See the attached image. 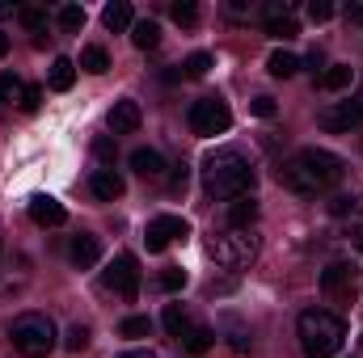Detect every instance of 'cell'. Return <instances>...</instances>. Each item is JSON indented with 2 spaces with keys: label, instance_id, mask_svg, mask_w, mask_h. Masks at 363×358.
<instances>
[{
  "label": "cell",
  "instance_id": "6da1fadb",
  "mask_svg": "<svg viewBox=\"0 0 363 358\" xmlns=\"http://www.w3.org/2000/svg\"><path fill=\"white\" fill-rule=\"evenodd\" d=\"M347 173L342 156L325 152V148H300L291 161H283L279 169V185L291 190V194H304V198H317V194H330Z\"/></svg>",
  "mask_w": 363,
  "mask_h": 358
},
{
  "label": "cell",
  "instance_id": "7a4b0ae2",
  "mask_svg": "<svg viewBox=\"0 0 363 358\" xmlns=\"http://www.w3.org/2000/svg\"><path fill=\"white\" fill-rule=\"evenodd\" d=\"M203 185L211 198H245L254 190V165L237 148H216L203 156Z\"/></svg>",
  "mask_w": 363,
  "mask_h": 358
},
{
  "label": "cell",
  "instance_id": "3957f363",
  "mask_svg": "<svg viewBox=\"0 0 363 358\" xmlns=\"http://www.w3.org/2000/svg\"><path fill=\"white\" fill-rule=\"evenodd\" d=\"M296 333H300L304 358H334L338 350H342V342H347V325H342V316H334V312H325V308H308V312H300Z\"/></svg>",
  "mask_w": 363,
  "mask_h": 358
},
{
  "label": "cell",
  "instance_id": "277c9868",
  "mask_svg": "<svg viewBox=\"0 0 363 358\" xmlns=\"http://www.w3.org/2000/svg\"><path fill=\"white\" fill-rule=\"evenodd\" d=\"M207 253H211L216 266L241 270L258 258V236H254L250 228H224V232H216V236L207 241Z\"/></svg>",
  "mask_w": 363,
  "mask_h": 358
},
{
  "label": "cell",
  "instance_id": "5b68a950",
  "mask_svg": "<svg viewBox=\"0 0 363 358\" xmlns=\"http://www.w3.org/2000/svg\"><path fill=\"white\" fill-rule=\"evenodd\" d=\"M13 346L26 358H47L55 350V325L43 312H21L13 321Z\"/></svg>",
  "mask_w": 363,
  "mask_h": 358
},
{
  "label": "cell",
  "instance_id": "8992f818",
  "mask_svg": "<svg viewBox=\"0 0 363 358\" xmlns=\"http://www.w3.org/2000/svg\"><path fill=\"white\" fill-rule=\"evenodd\" d=\"M321 295L330 304H355V295H359V266L355 262H330L321 270Z\"/></svg>",
  "mask_w": 363,
  "mask_h": 358
},
{
  "label": "cell",
  "instance_id": "52a82bcc",
  "mask_svg": "<svg viewBox=\"0 0 363 358\" xmlns=\"http://www.w3.org/2000/svg\"><path fill=\"white\" fill-rule=\"evenodd\" d=\"M233 127V110L220 97H203L190 105V131L194 135H224Z\"/></svg>",
  "mask_w": 363,
  "mask_h": 358
},
{
  "label": "cell",
  "instance_id": "ba28073f",
  "mask_svg": "<svg viewBox=\"0 0 363 358\" xmlns=\"http://www.w3.org/2000/svg\"><path fill=\"white\" fill-rule=\"evenodd\" d=\"M101 282H106V291H114L118 299H135L140 295V262L131 258V253H118L114 262H110V270L101 274Z\"/></svg>",
  "mask_w": 363,
  "mask_h": 358
},
{
  "label": "cell",
  "instance_id": "9c48e42d",
  "mask_svg": "<svg viewBox=\"0 0 363 358\" xmlns=\"http://www.w3.org/2000/svg\"><path fill=\"white\" fill-rule=\"evenodd\" d=\"M363 122V101L359 97H351V101H338V105H325L321 114H317V127L321 131H330V135H347L351 127H359Z\"/></svg>",
  "mask_w": 363,
  "mask_h": 358
},
{
  "label": "cell",
  "instance_id": "30bf717a",
  "mask_svg": "<svg viewBox=\"0 0 363 358\" xmlns=\"http://www.w3.org/2000/svg\"><path fill=\"white\" fill-rule=\"evenodd\" d=\"M178 236H190V224L182 219V215H157L152 224H148V253H161L169 241H178Z\"/></svg>",
  "mask_w": 363,
  "mask_h": 358
},
{
  "label": "cell",
  "instance_id": "8fae6325",
  "mask_svg": "<svg viewBox=\"0 0 363 358\" xmlns=\"http://www.w3.org/2000/svg\"><path fill=\"white\" fill-rule=\"evenodd\" d=\"M140 122H144L140 101H131V97L114 101V110H110V131H114V135H135V131H140Z\"/></svg>",
  "mask_w": 363,
  "mask_h": 358
},
{
  "label": "cell",
  "instance_id": "7c38bea8",
  "mask_svg": "<svg viewBox=\"0 0 363 358\" xmlns=\"http://www.w3.org/2000/svg\"><path fill=\"white\" fill-rule=\"evenodd\" d=\"M30 219H34L38 228H60V224L68 219V211H64V202H55L51 194H34V198H30Z\"/></svg>",
  "mask_w": 363,
  "mask_h": 358
},
{
  "label": "cell",
  "instance_id": "4fadbf2b",
  "mask_svg": "<svg viewBox=\"0 0 363 358\" xmlns=\"http://www.w3.org/2000/svg\"><path fill=\"white\" fill-rule=\"evenodd\" d=\"M68 258H72V266H77V270H93L97 262H101V241H97L93 232H81V236L72 241Z\"/></svg>",
  "mask_w": 363,
  "mask_h": 358
},
{
  "label": "cell",
  "instance_id": "5bb4252c",
  "mask_svg": "<svg viewBox=\"0 0 363 358\" xmlns=\"http://www.w3.org/2000/svg\"><path fill=\"white\" fill-rule=\"evenodd\" d=\"M89 190H93V198L114 202V198H123V194H127V181L118 178L114 169H97V173L89 178Z\"/></svg>",
  "mask_w": 363,
  "mask_h": 358
},
{
  "label": "cell",
  "instance_id": "9a60e30c",
  "mask_svg": "<svg viewBox=\"0 0 363 358\" xmlns=\"http://www.w3.org/2000/svg\"><path fill=\"white\" fill-rule=\"evenodd\" d=\"M131 169H135L140 178L157 181L161 173H165V156H161L157 148H135V152H131Z\"/></svg>",
  "mask_w": 363,
  "mask_h": 358
},
{
  "label": "cell",
  "instance_id": "2e32d148",
  "mask_svg": "<svg viewBox=\"0 0 363 358\" xmlns=\"http://www.w3.org/2000/svg\"><path fill=\"white\" fill-rule=\"evenodd\" d=\"M258 198L254 194H245V198H233V207H228V228H250L254 219H258Z\"/></svg>",
  "mask_w": 363,
  "mask_h": 358
},
{
  "label": "cell",
  "instance_id": "e0dca14e",
  "mask_svg": "<svg viewBox=\"0 0 363 358\" xmlns=\"http://www.w3.org/2000/svg\"><path fill=\"white\" fill-rule=\"evenodd\" d=\"M317 85L325 93H342L355 85V68H347V64H334V68H325L321 76H317Z\"/></svg>",
  "mask_w": 363,
  "mask_h": 358
},
{
  "label": "cell",
  "instance_id": "ac0fdd59",
  "mask_svg": "<svg viewBox=\"0 0 363 358\" xmlns=\"http://www.w3.org/2000/svg\"><path fill=\"white\" fill-rule=\"evenodd\" d=\"M47 85H51V89H55V93H68V89H72V85H77V64L60 55V59L51 64V72H47Z\"/></svg>",
  "mask_w": 363,
  "mask_h": 358
},
{
  "label": "cell",
  "instance_id": "d6986e66",
  "mask_svg": "<svg viewBox=\"0 0 363 358\" xmlns=\"http://www.w3.org/2000/svg\"><path fill=\"white\" fill-rule=\"evenodd\" d=\"M101 21H106V30H131L135 25V13H131V4L127 0H114V4H106V13H101Z\"/></svg>",
  "mask_w": 363,
  "mask_h": 358
},
{
  "label": "cell",
  "instance_id": "ffe728a7",
  "mask_svg": "<svg viewBox=\"0 0 363 358\" xmlns=\"http://www.w3.org/2000/svg\"><path fill=\"white\" fill-rule=\"evenodd\" d=\"M182 342H186V354H194V358H199V354H207V350L216 346V333H211L207 325H190Z\"/></svg>",
  "mask_w": 363,
  "mask_h": 358
},
{
  "label": "cell",
  "instance_id": "44dd1931",
  "mask_svg": "<svg viewBox=\"0 0 363 358\" xmlns=\"http://www.w3.org/2000/svg\"><path fill=\"white\" fill-rule=\"evenodd\" d=\"M330 215H338V219H347V215H363V194L359 190L334 194V198H330Z\"/></svg>",
  "mask_w": 363,
  "mask_h": 358
},
{
  "label": "cell",
  "instance_id": "7402d4cb",
  "mask_svg": "<svg viewBox=\"0 0 363 358\" xmlns=\"http://www.w3.org/2000/svg\"><path fill=\"white\" fill-rule=\"evenodd\" d=\"M267 34L279 38V42H287V38H296V34H300V25H296V17H291V13H271V17H267Z\"/></svg>",
  "mask_w": 363,
  "mask_h": 358
},
{
  "label": "cell",
  "instance_id": "603a6c76",
  "mask_svg": "<svg viewBox=\"0 0 363 358\" xmlns=\"http://www.w3.org/2000/svg\"><path fill=\"white\" fill-rule=\"evenodd\" d=\"M267 72L279 76V81H287V76H296V72H300V59H296L291 51H274L271 59H267Z\"/></svg>",
  "mask_w": 363,
  "mask_h": 358
},
{
  "label": "cell",
  "instance_id": "cb8c5ba5",
  "mask_svg": "<svg viewBox=\"0 0 363 358\" xmlns=\"http://www.w3.org/2000/svg\"><path fill=\"white\" fill-rule=\"evenodd\" d=\"M131 42H135L140 51H152V47L161 42V25H157V21H135V25H131Z\"/></svg>",
  "mask_w": 363,
  "mask_h": 358
},
{
  "label": "cell",
  "instance_id": "d4e9b609",
  "mask_svg": "<svg viewBox=\"0 0 363 358\" xmlns=\"http://www.w3.org/2000/svg\"><path fill=\"white\" fill-rule=\"evenodd\" d=\"M81 68L93 72V76L110 72V55H106V47H85V51H81Z\"/></svg>",
  "mask_w": 363,
  "mask_h": 358
},
{
  "label": "cell",
  "instance_id": "484cf974",
  "mask_svg": "<svg viewBox=\"0 0 363 358\" xmlns=\"http://www.w3.org/2000/svg\"><path fill=\"white\" fill-rule=\"evenodd\" d=\"M165 329H169L174 337H186V329H190V316L182 312V304H169V308H165Z\"/></svg>",
  "mask_w": 363,
  "mask_h": 358
},
{
  "label": "cell",
  "instance_id": "4316f807",
  "mask_svg": "<svg viewBox=\"0 0 363 358\" xmlns=\"http://www.w3.org/2000/svg\"><path fill=\"white\" fill-rule=\"evenodd\" d=\"M21 93H26V85H21L13 72H0V101H9V105L17 101V105H21Z\"/></svg>",
  "mask_w": 363,
  "mask_h": 358
},
{
  "label": "cell",
  "instance_id": "83f0119b",
  "mask_svg": "<svg viewBox=\"0 0 363 358\" xmlns=\"http://www.w3.org/2000/svg\"><path fill=\"white\" fill-rule=\"evenodd\" d=\"M17 17H21V25L26 30H47V8H34V4H26V8H17Z\"/></svg>",
  "mask_w": 363,
  "mask_h": 358
},
{
  "label": "cell",
  "instance_id": "f1b7e54d",
  "mask_svg": "<svg viewBox=\"0 0 363 358\" xmlns=\"http://www.w3.org/2000/svg\"><path fill=\"white\" fill-rule=\"evenodd\" d=\"M60 25H64L68 34H77V30L85 25V8H81V4H64V8H60Z\"/></svg>",
  "mask_w": 363,
  "mask_h": 358
},
{
  "label": "cell",
  "instance_id": "f546056e",
  "mask_svg": "<svg viewBox=\"0 0 363 358\" xmlns=\"http://www.w3.org/2000/svg\"><path fill=\"white\" fill-rule=\"evenodd\" d=\"M118 333H123V337H148V333H152V321H148V316H127V321L118 325Z\"/></svg>",
  "mask_w": 363,
  "mask_h": 358
},
{
  "label": "cell",
  "instance_id": "4dcf8cb0",
  "mask_svg": "<svg viewBox=\"0 0 363 358\" xmlns=\"http://www.w3.org/2000/svg\"><path fill=\"white\" fill-rule=\"evenodd\" d=\"M174 21L186 25V30L199 25V4H194V0H178V4H174Z\"/></svg>",
  "mask_w": 363,
  "mask_h": 358
},
{
  "label": "cell",
  "instance_id": "1f68e13d",
  "mask_svg": "<svg viewBox=\"0 0 363 358\" xmlns=\"http://www.w3.org/2000/svg\"><path fill=\"white\" fill-rule=\"evenodd\" d=\"M157 287H161V291H182V287H186V270H178V266L161 270V274H157Z\"/></svg>",
  "mask_w": 363,
  "mask_h": 358
},
{
  "label": "cell",
  "instance_id": "d6a6232c",
  "mask_svg": "<svg viewBox=\"0 0 363 358\" xmlns=\"http://www.w3.org/2000/svg\"><path fill=\"white\" fill-rule=\"evenodd\" d=\"M207 72H211V55H207V51H194V55L186 59V76L199 81V76H207Z\"/></svg>",
  "mask_w": 363,
  "mask_h": 358
},
{
  "label": "cell",
  "instance_id": "836d02e7",
  "mask_svg": "<svg viewBox=\"0 0 363 358\" xmlns=\"http://www.w3.org/2000/svg\"><path fill=\"white\" fill-rule=\"evenodd\" d=\"M93 156H97L101 165H114V139H106V135H97V139H93Z\"/></svg>",
  "mask_w": 363,
  "mask_h": 358
},
{
  "label": "cell",
  "instance_id": "e575fe53",
  "mask_svg": "<svg viewBox=\"0 0 363 358\" xmlns=\"http://www.w3.org/2000/svg\"><path fill=\"white\" fill-rule=\"evenodd\" d=\"M64 346H68V350H85V346H89V329H85V325H72Z\"/></svg>",
  "mask_w": 363,
  "mask_h": 358
},
{
  "label": "cell",
  "instance_id": "d590c367",
  "mask_svg": "<svg viewBox=\"0 0 363 358\" xmlns=\"http://www.w3.org/2000/svg\"><path fill=\"white\" fill-rule=\"evenodd\" d=\"M38 105H43V85H26V93H21V110L34 114Z\"/></svg>",
  "mask_w": 363,
  "mask_h": 358
},
{
  "label": "cell",
  "instance_id": "8d00e7d4",
  "mask_svg": "<svg viewBox=\"0 0 363 358\" xmlns=\"http://www.w3.org/2000/svg\"><path fill=\"white\" fill-rule=\"evenodd\" d=\"M308 17H313V21H330V17H334V4H330V0H313V4H308Z\"/></svg>",
  "mask_w": 363,
  "mask_h": 358
},
{
  "label": "cell",
  "instance_id": "74e56055",
  "mask_svg": "<svg viewBox=\"0 0 363 358\" xmlns=\"http://www.w3.org/2000/svg\"><path fill=\"white\" fill-rule=\"evenodd\" d=\"M250 110H254L258 118H271V114H274V97H254V101H250Z\"/></svg>",
  "mask_w": 363,
  "mask_h": 358
},
{
  "label": "cell",
  "instance_id": "f35d334b",
  "mask_svg": "<svg viewBox=\"0 0 363 358\" xmlns=\"http://www.w3.org/2000/svg\"><path fill=\"white\" fill-rule=\"evenodd\" d=\"M347 21H355V25H363V4H351V8H347Z\"/></svg>",
  "mask_w": 363,
  "mask_h": 358
},
{
  "label": "cell",
  "instance_id": "ab89813d",
  "mask_svg": "<svg viewBox=\"0 0 363 358\" xmlns=\"http://www.w3.org/2000/svg\"><path fill=\"white\" fill-rule=\"evenodd\" d=\"M351 245L363 253V224H359V228H351Z\"/></svg>",
  "mask_w": 363,
  "mask_h": 358
},
{
  "label": "cell",
  "instance_id": "60d3db41",
  "mask_svg": "<svg viewBox=\"0 0 363 358\" xmlns=\"http://www.w3.org/2000/svg\"><path fill=\"white\" fill-rule=\"evenodd\" d=\"M118 358H152V350H131V354H118Z\"/></svg>",
  "mask_w": 363,
  "mask_h": 358
},
{
  "label": "cell",
  "instance_id": "b9f144b4",
  "mask_svg": "<svg viewBox=\"0 0 363 358\" xmlns=\"http://www.w3.org/2000/svg\"><path fill=\"white\" fill-rule=\"evenodd\" d=\"M9 55V34H0V59Z\"/></svg>",
  "mask_w": 363,
  "mask_h": 358
},
{
  "label": "cell",
  "instance_id": "7bdbcfd3",
  "mask_svg": "<svg viewBox=\"0 0 363 358\" xmlns=\"http://www.w3.org/2000/svg\"><path fill=\"white\" fill-rule=\"evenodd\" d=\"M9 13H13V4H4V0H0V17H9Z\"/></svg>",
  "mask_w": 363,
  "mask_h": 358
},
{
  "label": "cell",
  "instance_id": "ee69618b",
  "mask_svg": "<svg viewBox=\"0 0 363 358\" xmlns=\"http://www.w3.org/2000/svg\"><path fill=\"white\" fill-rule=\"evenodd\" d=\"M359 346H363V337H359Z\"/></svg>",
  "mask_w": 363,
  "mask_h": 358
}]
</instances>
